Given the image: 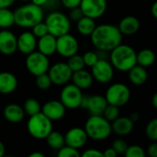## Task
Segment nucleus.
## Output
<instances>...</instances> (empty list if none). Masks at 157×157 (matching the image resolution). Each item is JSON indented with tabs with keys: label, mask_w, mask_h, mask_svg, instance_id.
I'll return each mask as SVG.
<instances>
[{
	"label": "nucleus",
	"mask_w": 157,
	"mask_h": 157,
	"mask_svg": "<svg viewBox=\"0 0 157 157\" xmlns=\"http://www.w3.org/2000/svg\"><path fill=\"white\" fill-rule=\"evenodd\" d=\"M66 63L68 64V66L70 67V69L73 72H75V71L84 69V67L86 66L85 65V63H84V60H83V56L82 55H79L77 53L70 56L68 58V62Z\"/></svg>",
	"instance_id": "nucleus-31"
},
{
	"label": "nucleus",
	"mask_w": 157,
	"mask_h": 157,
	"mask_svg": "<svg viewBox=\"0 0 157 157\" xmlns=\"http://www.w3.org/2000/svg\"><path fill=\"white\" fill-rule=\"evenodd\" d=\"M71 80L75 86L79 87L81 90L89 88L93 84V76L91 73L86 70L81 69L75 72H73Z\"/></svg>",
	"instance_id": "nucleus-23"
},
{
	"label": "nucleus",
	"mask_w": 157,
	"mask_h": 157,
	"mask_svg": "<svg viewBox=\"0 0 157 157\" xmlns=\"http://www.w3.org/2000/svg\"><path fill=\"white\" fill-rule=\"evenodd\" d=\"M140 20L134 16H126L119 23L118 29L121 33L125 36H132L136 34L140 29Z\"/></svg>",
	"instance_id": "nucleus-18"
},
{
	"label": "nucleus",
	"mask_w": 157,
	"mask_h": 157,
	"mask_svg": "<svg viewBox=\"0 0 157 157\" xmlns=\"http://www.w3.org/2000/svg\"><path fill=\"white\" fill-rule=\"evenodd\" d=\"M17 50V37L7 29L0 31V52L4 55L9 56L14 54Z\"/></svg>",
	"instance_id": "nucleus-16"
},
{
	"label": "nucleus",
	"mask_w": 157,
	"mask_h": 157,
	"mask_svg": "<svg viewBox=\"0 0 157 157\" xmlns=\"http://www.w3.org/2000/svg\"><path fill=\"white\" fill-rule=\"evenodd\" d=\"M23 109H24V112L29 115V116H32V115H35L39 112H40L41 110V106L40 104V102L35 99V98H28L24 104H23Z\"/></svg>",
	"instance_id": "nucleus-30"
},
{
	"label": "nucleus",
	"mask_w": 157,
	"mask_h": 157,
	"mask_svg": "<svg viewBox=\"0 0 157 157\" xmlns=\"http://www.w3.org/2000/svg\"><path fill=\"white\" fill-rule=\"evenodd\" d=\"M27 128L29 133L33 138L44 140L52 131V121L40 111L35 115L29 116Z\"/></svg>",
	"instance_id": "nucleus-5"
},
{
	"label": "nucleus",
	"mask_w": 157,
	"mask_h": 157,
	"mask_svg": "<svg viewBox=\"0 0 157 157\" xmlns=\"http://www.w3.org/2000/svg\"><path fill=\"white\" fill-rule=\"evenodd\" d=\"M60 5H62L61 0H47L46 4L42 6V8H47L50 11H54L58 9Z\"/></svg>",
	"instance_id": "nucleus-41"
},
{
	"label": "nucleus",
	"mask_w": 157,
	"mask_h": 157,
	"mask_svg": "<svg viewBox=\"0 0 157 157\" xmlns=\"http://www.w3.org/2000/svg\"><path fill=\"white\" fill-rule=\"evenodd\" d=\"M16 0H0V8L9 7L11 6Z\"/></svg>",
	"instance_id": "nucleus-46"
},
{
	"label": "nucleus",
	"mask_w": 157,
	"mask_h": 157,
	"mask_svg": "<svg viewBox=\"0 0 157 157\" xmlns=\"http://www.w3.org/2000/svg\"><path fill=\"white\" fill-rule=\"evenodd\" d=\"M124 155L126 157H145L146 153L144 149L140 145H128Z\"/></svg>",
	"instance_id": "nucleus-35"
},
{
	"label": "nucleus",
	"mask_w": 157,
	"mask_h": 157,
	"mask_svg": "<svg viewBox=\"0 0 157 157\" xmlns=\"http://www.w3.org/2000/svg\"><path fill=\"white\" fill-rule=\"evenodd\" d=\"M58 157H80L81 155L78 152L77 149L73 148L71 146H68L66 144H64L63 147H61L58 150Z\"/></svg>",
	"instance_id": "nucleus-36"
},
{
	"label": "nucleus",
	"mask_w": 157,
	"mask_h": 157,
	"mask_svg": "<svg viewBox=\"0 0 157 157\" xmlns=\"http://www.w3.org/2000/svg\"><path fill=\"white\" fill-rule=\"evenodd\" d=\"M17 87V79L10 72L0 73V94L8 95L13 93Z\"/></svg>",
	"instance_id": "nucleus-22"
},
{
	"label": "nucleus",
	"mask_w": 157,
	"mask_h": 157,
	"mask_svg": "<svg viewBox=\"0 0 157 157\" xmlns=\"http://www.w3.org/2000/svg\"><path fill=\"white\" fill-rule=\"evenodd\" d=\"M105 98L109 105L116 107L125 106L131 98V91L128 86L123 83H115L109 86L106 91Z\"/></svg>",
	"instance_id": "nucleus-7"
},
{
	"label": "nucleus",
	"mask_w": 157,
	"mask_h": 157,
	"mask_svg": "<svg viewBox=\"0 0 157 157\" xmlns=\"http://www.w3.org/2000/svg\"><path fill=\"white\" fill-rule=\"evenodd\" d=\"M3 115L8 122L19 123L23 121L25 117V112L23 108L18 104L10 103L5 107L3 110Z\"/></svg>",
	"instance_id": "nucleus-21"
},
{
	"label": "nucleus",
	"mask_w": 157,
	"mask_h": 157,
	"mask_svg": "<svg viewBox=\"0 0 157 157\" xmlns=\"http://www.w3.org/2000/svg\"><path fill=\"white\" fill-rule=\"evenodd\" d=\"M84 130L88 138L95 141H103L109 137L112 132L111 123L102 115H90Z\"/></svg>",
	"instance_id": "nucleus-4"
},
{
	"label": "nucleus",
	"mask_w": 157,
	"mask_h": 157,
	"mask_svg": "<svg viewBox=\"0 0 157 157\" xmlns=\"http://www.w3.org/2000/svg\"><path fill=\"white\" fill-rule=\"evenodd\" d=\"M5 153H6V147L4 145V144L0 141V157L4 156Z\"/></svg>",
	"instance_id": "nucleus-51"
},
{
	"label": "nucleus",
	"mask_w": 157,
	"mask_h": 157,
	"mask_svg": "<svg viewBox=\"0 0 157 157\" xmlns=\"http://www.w3.org/2000/svg\"><path fill=\"white\" fill-rule=\"evenodd\" d=\"M15 24L20 28H32L44 19V9L32 3L23 5L14 11Z\"/></svg>",
	"instance_id": "nucleus-3"
},
{
	"label": "nucleus",
	"mask_w": 157,
	"mask_h": 157,
	"mask_svg": "<svg viewBox=\"0 0 157 157\" xmlns=\"http://www.w3.org/2000/svg\"><path fill=\"white\" fill-rule=\"evenodd\" d=\"M81 0H61V4L67 9L79 6Z\"/></svg>",
	"instance_id": "nucleus-43"
},
{
	"label": "nucleus",
	"mask_w": 157,
	"mask_h": 157,
	"mask_svg": "<svg viewBox=\"0 0 157 157\" xmlns=\"http://www.w3.org/2000/svg\"><path fill=\"white\" fill-rule=\"evenodd\" d=\"M82 90L74 84H66L60 94V101L66 109H75L80 107L81 99L83 97Z\"/></svg>",
	"instance_id": "nucleus-9"
},
{
	"label": "nucleus",
	"mask_w": 157,
	"mask_h": 157,
	"mask_svg": "<svg viewBox=\"0 0 157 157\" xmlns=\"http://www.w3.org/2000/svg\"><path fill=\"white\" fill-rule=\"evenodd\" d=\"M70 12H69V19L72 20V21H78L84 15H83V12L82 10L80 9L79 6H76V7H74V8H71L69 9Z\"/></svg>",
	"instance_id": "nucleus-40"
},
{
	"label": "nucleus",
	"mask_w": 157,
	"mask_h": 157,
	"mask_svg": "<svg viewBox=\"0 0 157 157\" xmlns=\"http://www.w3.org/2000/svg\"><path fill=\"white\" fill-rule=\"evenodd\" d=\"M107 105L108 102L104 96L101 95L88 96V102L86 109L88 110L90 115H102Z\"/></svg>",
	"instance_id": "nucleus-24"
},
{
	"label": "nucleus",
	"mask_w": 157,
	"mask_h": 157,
	"mask_svg": "<svg viewBox=\"0 0 157 157\" xmlns=\"http://www.w3.org/2000/svg\"><path fill=\"white\" fill-rule=\"evenodd\" d=\"M91 68V75L93 79L98 83L107 84L112 80L114 75V68L109 60L98 59Z\"/></svg>",
	"instance_id": "nucleus-11"
},
{
	"label": "nucleus",
	"mask_w": 157,
	"mask_h": 157,
	"mask_svg": "<svg viewBox=\"0 0 157 157\" xmlns=\"http://www.w3.org/2000/svg\"><path fill=\"white\" fill-rule=\"evenodd\" d=\"M102 116L109 122H112L120 116V108L108 104L102 113Z\"/></svg>",
	"instance_id": "nucleus-33"
},
{
	"label": "nucleus",
	"mask_w": 157,
	"mask_h": 157,
	"mask_svg": "<svg viewBox=\"0 0 157 157\" xmlns=\"http://www.w3.org/2000/svg\"><path fill=\"white\" fill-rule=\"evenodd\" d=\"M48 75L56 86H64L71 80L73 71L66 63H56L48 69Z\"/></svg>",
	"instance_id": "nucleus-12"
},
{
	"label": "nucleus",
	"mask_w": 157,
	"mask_h": 157,
	"mask_svg": "<svg viewBox=\"0 0 157 157\" xmlns=\"http://www.w3.org/2000/svg\"><path fill=\"white\" fill-rule=\"evenodd\" d=\"M145 135L146 137L153 141L155 142L157 140V119L151 120L145 128Z\"/></svg>",
	"instance_id": "nucleus-34"
},
{
	"label": "nucleus",
	"mask_w": 157,
	"mask_h": 157,
	"mask_svg": "<svg viewBox=\"0 0 157 157\" xmlns=\"http://www.w3.org/2000/svg\"><path fill=\"white\" fill-rule=\"evenodd\" d=\"M81 155L84 157H104L103 152L98 149H87Z\"/></svg>",
	"instance_id": "nucleus-42"
},
{
	"label": "nucleus",
	"mask_w": 157,
	"mask_h": 157,
	"mask_svg": "<svg viewBox=\"0 0 157 157\" xmlns=\"http://www.w3.org/2000/svg\"><path fill=\"white\" fill-rule=\"evenodd\" d=\"M152 104H153L154 108H155V109H156L157 108V94H155V95L153 96V98H152Z\"/></svg>",
	"instance_id": "nucleus-53"
},
{
	"label": "nucleus",
	"mask_w": 157,
	"mask_h": 157,
	"mask_svg": "<svg viewBox=\"0 0 157 157\" xmlns=\"http://www.w3.org/2000/svg\"><path fill=\"white\" fill-rule=\"evenodd\" d=\"M122 34L118 26L112 24H101L96 26L94 31L90 35L91 41L97 50L110 52L121 43Z\"/></svg>",
	"instance_id": "nucleus-1"
},
{
	"label": "nucleus",
	"mask_w": 157,
	"mask_h": 157,
	"mask_svg": "<svg viewBox=\"0 0 157 157\" xmlns=\"http://www.w3.org/2000/svg\"><path fill=\"white\" fill-rule=\"evenodd\" d=\"M82 56H83L85 65H86L88 67H92L98 60L97 52H93V51H88V52H85L84 55H82Z\"/></svg>",
	"instance_id": "nucleus-38"
},
{
	"label": "nucleus",
	"mask_w": 157,
	"mask_h": 157,
	"mask_svg": "<svg viewBox=\"0 0 157 157\" xmlns=\"http://www.w3.org/2000/svg\"><path fill=\"white\" fill-rule=\"evenodd\" d=\"M155 61V54L150 49H144L136 53V63L143 67H149L153 65Z\"/></svg>",
	"instance_id": "nucleus-27"
},
{
	"label": "nucleus",
	"mask_w": 157,
	"mask_h": 157,
	"mask_svg": "<svg viewBox=\"0 0 157 157\" xmlns=\"http://www.w3.org/2000/svg\"><path fill=\"white\" fill-rule=\"evenodd\" d=\"M52 85V82L48 75V73H44L36 76V86L40 90H47Z\"/></svg>",
	"instance_id": "nucleus-32"
},
{
	"label": "nucleus",
	"mask_w": 157,
	"mask_h": 157,
	"mask_svg": "<svg viewBox=\"0 0 157 157\" xmlns=\"http://www.w3.org/2000/svg\"><path fill=\"white\" fill-rule=\"evenodd\" d=\"M20 1H23V2H26V1H29V0H20Z\"/></svg>",
	"instance_id": "nucleus-54"
},
{
	"label": "nucleus",
	"mask_w": 157,
	"mask_h": 157,
	"mask_svg": "<svg viewBox=\"0 0 157 157\" xmlns=\"http://www.w3.org/2000/svg\"><path fill=\"white\" fill-rule=\"evenodd\" d=\"M146 155H148L150 157H157V144L153 143L151 144L146 150Z\"/></svg>",
	"instance_id": "nucleus-44"
},
{
	"label": "nucleus",
	"mask_w": 157,
	"mask_h": 157,
	"mask_svg": "<svg viewBox=\"0 0 157 157\" xmlns=\"http://www.w3.org/2000/svg\"><path fill=\"white\" fill-rule=\"evenodd\" d=\"M40 111L52 121H57L64 117L66 108L60 100H50L41 107Z\"/></svg>",
	"instance_id": "nucleus-15"
},
{
	"label": "nucleus",
	"mask_w": 157,
	"mask_h": 157,
	"mask_svg": "<svg viewBox=\"0 0 157 157\" xmlns=\"http://www.w3.org/2000/svg\"><path fill=\"white\" fill-rule=\"evenodd\" d=\"M117 155H118V154L115 152V150L112 147H109L103 152L104 157H117Z\"/></svg>",
	"instance_id": "nucleus-45"
},
{
	"label": "nucleus",
	"mask_w": 157,
	"mask_h": 157,
	"mask_svg": "<svg viewBox=\"0 0 157 157\" xmlns=\"http://www.w3.org/2000/svg\"><path fill=\"white\" fill-rule=\"evenodd\" d=\"M17 50L23 54H29L37 48V38L30 31H25L17 38Z\"/></svg>",
	"instance_id": "nucleus-17"
},
{
	"label": "nucleus",
	"mask_w": 157,
	"mask_h": 157,
	"mask_svg": "<svg viewBox=\"0 0 157 157\" xmlns=\"http://www.w3.org/2000/svg\"><path fill=\"white\" fill-rule=\"evenodd\" d=\"M129 79L131 83L134 86H143L145 84L148 78V74L145 67H143L139 64H135L129 71Z\"/></svg>",
	"instance_id": "nucleus-25"
},
{
	"label": "nucleus",
	"mask_w": 157,
	"mask_h": 157,
	"mask_svg": "<svg viewBox=\"0 0 157 157\" xmlns=\"http://www.w3.org/2000/svg\"><path fill=\"white\" fill-rule=\"evenodd\" d=\"M76 28L78 32L83 36H90L96 28L95 19L83 16L78 21H76Z\"/></svg>",
	"instance_id": "nucleus-26"
},
{
	"label": "nucleus",
	"mask_w": 157,
	"mask_h": 157,
	"mask_svg": "<svg viewBox=\"0 0 157 157\" xmlns=\"http://www.w3.org/2000/svg\"><path fill=\"white\" fill-rule=\"evenodd\" d=\"M135 50L127 44H119L109 52V62L114 69L121 72H128L136 63Z\"/></svg>",
	"instance_id": "nucleus-2"
},
{
	"label": "nucleus",
	"mask_w": 157,
	"mask_h": 157,
	"mask_svg": "<svg viewBox=\"0 0 157 157\" xmlns=\"http://www.w3.org/2000/svg\"><path fill=\"white\" fill-rule=\"evenodd\" d=\"M83 15L93 19L102 17L107 11V0H81L79 5Z\"/></svg>",
	"instance_id": "nucleus-13"
},
{
	"label": "nucleus",
	"mask_w": 157,
	"mask_h": 157,
	"mask_svg": "<svg viewBox=\"0 0 157 157\" xmlns=\"http://www.w3.org/2000/svg\"><path fill=\"white\" fill-rule=\"evenodd\" d=\"M29 157H44V155L40 152H33L29 155Z\"/></svg>",
	"instance_id": "nucleus-52"
},
{
	"label": "nucleus",
	"mask_w": 157,
	"mask_h": 157,
	"mask_svg": "<svg viewBox=\"0 0 157 157\" xmlns=\"http://www.w3.org/2000/svg\"><path fill=\"white\" fill-rule=\"evenodd\" d=\"M87 102H88V96L87 95H83L82 99H81V103H80V107L81 109H86L87 106Z\"/></svg>",
	"instance_id": "nucleus-47"
},
{
	"label": "nucleus",
	"mask_w": 157,
	"mask_h": 157,
	"mask_svg": "<svg viewBox=\"0 0 157 157\" xmlns=\"http://www.w3.org/2000/svg\"><path fill=\"white\" fill-rule=\"evenodd\" d=\"M45 140L47 141V144L54 150H59L65 144L63 134L56 131H52L45 138Z\"/></svg>",
	"instance_id": "nucleus-28"
},
{
	"label": "nucleus",
	"mask_w": 157,
	"mask_h": 157,
	"mask_svg": "<svg viewBox=\"0 0 157 157\" xmlns=\"http://www.w3.org/2000/svg\"><path fill=\"white\" fill-rule=\"evenodd\" d=\"M130 119L133 121V122H137L140 119V114L138 112H132V115L130 116Z\"/></svg>",
	"instance_id": "nucleus-49"
},
{
	"label": "nucleus",
	"mask_w": 157,
	"mask_h": 157,
	"mask_svg": "<svg viewBox=\"0 0 157 157\" xmlns=\"http://www.w3.org/2000/svg\"><path fill=\"white\" fill-rule=\"evenodd\" d=\"M37 48L40 52L46 56H52L56 52V37L47 33L39 38L37 40Z\"/></svg>",
	"instance_id": "nucleus-20"
},
{
	"label": "nucleus",
	"mask_w": 157,
	"mask_h": 157,
	"mask_svg": "<svg viewBox=\"0 0 157 157\" xmlns=\"http://www.w3.org/2000/svg\"><path fill=\"white\" fill-rule=\"evenodd\" d=\"M151 13L154 18H157V2H155L151 8Z\"/></svg>",
	"instance_id": "nucleus-48"
},
{
	"label": "nucleus",
	"mask_w": 157,
	"mask_h": 157,
	"mask_svg": "<svg viewBox=\"0 0 157 157\" xmlns=\"http://www.w3.org/2000/svg\"><path fill=\"white\" fill-rule=\"evenodd\" d=\"M25 64L28 71L34 76H37L48 72L50 67V61L48 56L42 54L39 51H34L27 54Z\"/></svg>",
	"instance_id": "nucleus-8"
},
{
	"label": "nucleus",
	"mask_w": 157,
	"mask_h": 157,
	"mask_svg": "<svg viewBox=\"0 0 157 157\" xmlns=\"http://www.w3.org/2000/svg\"><path fill=\"white\" fill-rule=\"evenodd\" d=\"M79 50V43L75 36L69 32L56 38V52L62 57L69 58L77 53Z\"/></svg>",
	"instance_id": "nucleus-10"
},
{
	"label": "nucleus",
	"mask_w": 157,
	"mask_h": 157,
	"mask_svg": "<svg viewBox=\"0 0 157 157\" xmlns=\"http://www.w3.org/2000/svg\"><path fill=\"white\" fill-rule=\"evenodd\" d=\"M15 24L14 12L9 7L0 8V28L2 29H9Z\"/></svg>",
	"instance_id": "nucleus-29"
},
{
	"label": "nucleus",
	"mask_w": 157,
	"mask_h": 157,
	"mask_svg": "<svg viewBox=\"0 0 157 157\" xmlns=\"http://www.w3.org/2000/svg\"><path fill=\"white\" fill-rule=\"evenodd\" d=\"M48 32L54 37H59L68 33L71 29V21L64 13L58 10L51 11L44 20Z\"/></svg>",
	"instance_id": "nucleus-6"
},
{
	"label": "nucleus",
	"mask_w": 157,
	"mask_h": 157,
	"mask_svg": "<svg viewBox=\"0 0 157 157\" xmlns=\"http://www.w3.org/2000/svg\"><path fill=\"white\" fill-rule=\"evenodd\" d=\"M64 136V144L75 149L82 148L87 142V135L86 131L80 127H74L66 132Z\"/></svg>",
	"instance_id": "nucleus-14"
},
{
	"label": "nucleus",
	"mask_w": 157,
	"mask_h": 157,
	"mask_svg": "<svg viewBox=\"0 0 157 157\" xmlns=\"http://www.w3.org/2000/svg\"><path fill=\"white\" fill-rule=\"evenodd\" d=\"M111 147L115 150V152L118 155H124L127 148H128V144L123 140V139H116L113 141Z\"/></svg>",
	"instance_id": "nucleus-39"
},
{
	"label": "nucleus",
	"mask_w": 157,
	"mask_h": 157,
	"mask_svg": "<svg viewBox=\"0 0 157 157\" xmlns=\"http://www.w3.org/2000/svg\"><path fill=\"white\" fill-rule=\"evenodd\" d=\"M47 0H31V3L34 4V5H37L39 6H43L45 4H46Z\"/></svg>",
	"instance_id": "nucleus-50"
},
{
	"label": "nucleus",
	"mask_w": 157,
	"mask_h": 157,
	"mask_svg": "<svg viewBox=\"0 0 157 157\" xmlns=\"http://www.w3.org/2000/svg\"><path fill=\"white\" fill-rule=\"evenodd\" d=\"M31 29H32V33L36 38H40V37L46 35L47 33H49L47 26L43 20L37 23L36 25H34Z\"/></svg>",
	"instance_id": "nucleus-37"
},
{
	"label": "nucleus",
	"mask_w": 157,
	"mask_h": 157,
	"mask_svg": "<svg viewBox=\"0 0 157 157\" xmlns=\"http://www.w3.org/2000/svg\"><path fill=\"white\" fill-rule=\"evenodd\" d=\"M111 123V130L114 133L119 136H125L130 134L134 126V122L130 119V117H118Z\"/></svg>",
	"instance_id": "nucleus-19"
}]
</instances>
